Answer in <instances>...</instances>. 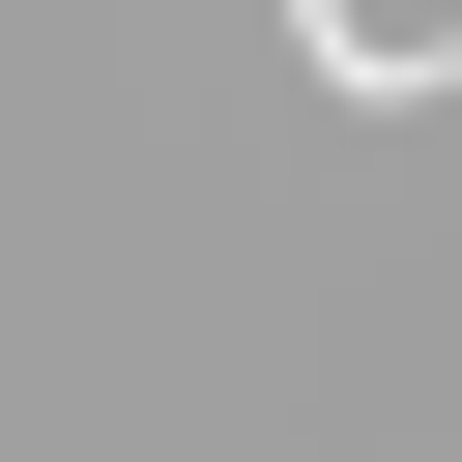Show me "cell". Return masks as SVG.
<instances>
[{
  "label": "cell",
  "instance_id": "cell-1",
  "mask_svg": "<svg viewBox=\"0 0 462 462\" xmlns=\"http://www.w3.org/2000/svg\"><path fill=\"white\" fill-rule=\"evenodd\" d=\"M260 29H289L346 116H433V87H462V29H375V0H260Z\"/></svg>",
  "mask_w": 462,
  "mask_h": 462
}]
</instances>
